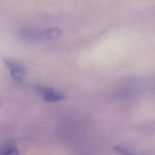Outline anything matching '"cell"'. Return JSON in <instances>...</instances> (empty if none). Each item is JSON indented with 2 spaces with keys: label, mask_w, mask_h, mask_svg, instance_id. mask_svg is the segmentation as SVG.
Segmentation results:
<instances>
[{
  "label": "cell",
  "mask_w": 155,
  "mask_h": 155,
  "mask_svg": "<svg viewBox=\"0 0 155 155\" xmlns=\"http://www.w3.org/2000/svg\"><path fill=\"white\" fill-rule=\"evenodd\" d=\"M2 61L15 80L18 82L23 80L27 74V70L24 66L8 58H3Z\"/></svg>",
  "instance_id": "6da1fadb"
},
{
  "label": "cell",
  "mask_w": 155,
  "mask_h": 155,
  "mask_svg": "<svg viewBox=\"0 0 155 155\" xmlns=\"http://www.w3.org/2000/svg\"><path fill=\"white\" fill-rule=\"evenodd\" d=\"M35 90L42 97L43 100L47 102H58L64 98L62 94L55 91L53 88L41 85H36Z\"/></svg>",
  "instance_id": "7a4b0ae2"
},
{
  "label": "cell",
  "mask_w": 155,
  "mask_h": 155,
  "mask_svg": "<svg viewBox=\"0 0 155 155\" xmlns=\"http://www.w3.org/2000/svg\"><path fill=\"white\" fill-rule=\"evenodd\" d=\"M21 37L28 42H38L44 39L43 31L36 28L26 27L20 31Z\"/></svg>",
  "instance_id": "3957f363"
},
{
  "label": "cell",
  "mask_w": 155,
  "mask_h": 155,
  "mask_svg": "<svg viewBox=\"0 0 155 155\" xmlns=\"http://www.w3.org/2000/svg\"><path fill=\"white\" fill-rule=\"evenodd\" d=\"M44 39L54 40L58 39L61 37L62 33V31L58 28H49L43 30Z\"/></svg>",
  "instance_id": "277c9868"
},
{
  "label": "cell",
  "mask_w": 155,
  "mask_h": 155,
  "mask_svg": "<svg viewBox=\"0 0 155 155\" xmlns=\"http://www.w3.org/2000/svg\"><path fill=\"white\" fill-rule=\"evenodd\" d=\"M0 155H19V151L15 145L8 144L0 149Z\"/></svg>",
  "instance_id": "5b68a950"
},
{
  "label": "cell",
  "mask_w": 155,
  "mask_h": 155,
  "mask_svg": "<svg viewBox=\"0 0 155 155\" xmlns=\"http://www.w3.org/2000/svg\"><path fill=\"white\" fill-rule=\"evenodd\" d=\"M113 149L117 152L118 153H119L121 155H137L132 152H130L129 151H128L127 149L124 148L123 147H119V146H115Z\"/></svg>",
  "instance_id": "8992f818"
}]
</instances>
